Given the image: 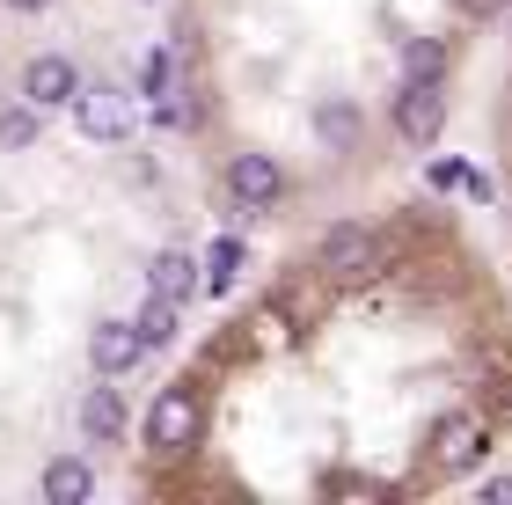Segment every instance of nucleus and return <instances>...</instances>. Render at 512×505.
Instances as JSON below:
<instances>
[{
	"instance_id": "nucleus-1",
	"label": "nucleus",
	"mask_w": 512,
	"mask_h": 505,
	"mask_svg": "<svg viewBox=\"0 0 512 505\" xmlns=\"http://www.w3.org/2000/svg\"><path fill=\"white\" fill-rule=\"evenodd\" d=\"M205 432V388L191 381H169L147 410V454H161V462H176V454H191Z\"/></svg>"
},
{
	"instance_id": "nucleus-2",
	"label": "nucleus",
	"mask_w": 512,
	"mask_h": 505,
	"mask_svg": "<svg viewBox=\"0 0 512 505\" xmlns=\"http://www.w3.org/2000/svg\"><path fill=\"white\" fill-rule=\"evenodd\" d=\"M388 257H395V242L388 235H374L366 220H344V227H330L322 235V249H315V271L322 279H374V271H388Z\"/></svg>"
},
{
	"instance_id": "nucleus-3",
	"label": "nucleus",
	"mask_w": 512,
	"mask_h": 505,
	"mask_svg": "<svg viewBox=\"0 0 512 505\" xmlns=\"http://www.w3.org/2000/svg\"><path fill=\"white\" fill-rule=\"evenodd\" d=\"M74 125L88 132V140H125L132 132V96L118 81H81L74 88Z\"/></svg>"
},
{
	"instance_id": "nucleus-4",
	"label": "nucleus",
	"mask_w": 512,
	"mask_h": 505,
	"mask_svg": "<svg viewBox=\"0 0 512 505\" xmlns=\"http://www.w3.org/2000/svg\"><path fill=\"white\" fill-rule=\"evenodd\" d=\"M483 447H491V432H483V418H469V410H447V418L432 425V469H439V476L476 469Z\"/></svg>"
},
{
	"instance_id": "nucleus-5",
	"label": "nucleus",
	"mask_w": 512,
	"mask_h": 505,
	"mask_svg": "<svg viewBox=\"0 0 512 505\" xmlns=\"http://www.w3.org/2000/svg\"><path fill=\"white\" fill-rule=\"evenodd\" d=\"M395 132H403L410 147H432L439 132H447V96H439V81H403V96H395Z\"/></svg>"
},
{
	"instance_id": "nucleus-6",
	"label": "nucleus",
	"mask_w": 512,
	"mask_h": 505,
	"mask_svg": "<svg viewBox=\"0 0 512 505\" xmlns=\"http://www.w3.org/2000/svg\"><path fill=\"white\" fill-rule=\"evenodd\" d=\"M278 191H286V169H278L271 154H235V162H227V198H235L242 213L278 205Z\"/></svg>"
},
{
	"instance_id": "nucleus-7",
	"label": "nucleus",
	"mask_w": 512,
	"mask_h": 505,
	"mask_svg": "<svg viewBox=\"0 0 512 505\" xmlns=\"http://www.w3.org/2000/svg\"><path fill=\"white\" fill-rule=\"evenodd\" d=\"M88 359H96V374H103V381H118V374H132V366L147 359V344H139L132 323H118V315H110V323L88 330Z\"/></svg>"
},
{
	"instance_id": "nucleus-8",
	"label": "nucleus",
	"mask_w": 512,
	"mask_h": 505,
	"mask_svg": "<svg viewBox=\"0 0 512 505\" xmlns=\"http://www.w3.org/2000/svg\"><path fill=\"white\" fill-rule=\"evenodd\" d=\"M74 88H81V74H74V59H59V52H44V59H30V66H22V96H30L37 110L74 103Z\"/></svg>"
},
{
	"instance_id": "nucleus-9",
	"label": "nucleus",
	"mask_w": 512,
	"mask_h": 505,
	"mask_svg": "<svg viewBox=\"0 0 512 505\" xmlns=\"http://www.w3.org/2000/svg\"><path fill=\"white\" fill-rule=\"evenodd\" d=\"M147 293H161V301H191V293H198V257H191V249H161V257L147 264Z\"/></svg>"
},
{
	"instance_id": "nucleus-10",
	"label": "nucleus",
	"mask_w": 512,
	"mask_h": 505,
	"mask_svg": "<svg viewBox=\"0 0 512 505\" xmlns=\"http://www.w3.org/2000/svg\"><path fill=\"white\" fill-rule=\"evenodd\" d=\"M88 498H96V469H88L81 454L44 462V505H88Z\"/></svg>"
},
{
	"instance_id": "nucleus-11",
	"label": "nucleus",
	"mask_w": 512,
	"mask_h": 505,
	"mask_svg": "<svg viewBox=\"0 0 512 505\" xmlns=\"http://www.w3.org/2000/svg\"><path fill=\"white\" fill-rule=\"evenodd\" d=\"M125 432V403H118V388H88L81 396V440L88 447H110Z\"/></svg>"
},
{
	"instance_id": "nucleus-12",
	"label": "nucleus",
	"mask_w": 512,
	"mask_h": 505,
	"mask_svg": "<svg viewBox=\"0 0 512 505\" xmlns=\"http://www.w3.org/2000/svg\"><path fill=\"white\" fill-rule=\"evenodd\" d=\"M132 330H139V344H147V352H161V344L176 337V301H161V293H147V308L132 315Z\"/></svg>"
},
{
	"instance_id": "nucleus-13",
	"label": "nucleus",
	"mask_w": 512,
	"mask_h": 505,
	"mask_svg": "<svg viewBox=\"0 0 512 505\" xmlns=\"http://www.w3.org/2000/svg\"><path fill=\"white\" fill-rule=\"evenodd\" d=\"M37 132H44V110L37 103H8V110H0V154H15V147H37Z\"/></svg>"
},
{
	"instance_id": "nucleus-14",
	"label": "nucleus",
	"mask_w": 512,
	"mask_h": 505,
	"mask_svg": "<svg viewBox=\"0 0 512 505\" xmlns=\"http://www.w3.org/2000/svg\"><path fill=\"white\" fill-rule=\"evenodd\" d=\"M198 271H205V286H213V293H227V286L242 279V242H235V235H220V242H213V257H205Z\"/></svg>"
},
{
	"instance_id": "nucleus-15",
	"label": "nucleus",
	"mask_w": 512,
	"mask_h": 505,
	"mask_svg": "<svg viewBox=\"0 0 512 505\" xmlns=\"http://www.w3.org/2000/svg\"><path fill=\"white\" fill-rule=\"evenodd\" d=\"M439 74H447V44H432V37L403 44V81H439Z\"/></svg>"
},
{
	"instance_id": "nucleus-16",
	"label": "nucleus",
	"mask_w": 512,
	"mask_h": 505,
	"mask_svg": "<svg viewBox=\"0 0 512 505\" xmlns=\"http://www.w3.org/2000/svg\"><path fill=\"white\" fill-rule=\"evenodd\" d=\"M169 88H176V59H169V52H147V59H139V96L161 103Z\"/></svg>"
},
{
	"instance_id": "nucleus-17",
	"label": "nucleus",
	"mask_w": 512,
	"mask_h": 505,
	"mask_svg": "<svg viewBox=\"0 0 512 505\" xmlns=\"http://www.w3.org/2000/svg\"><path fill=\"white\" fill-rule=\"evenodd\" d=\"M454 191H469L476 205H491V198H498V183H491V169H461V176H454Z\"/></svg>"
},
{
	"instance_id": "nucleus-18",
	"label": "nucleus",
	"mask_w": 512,
	"mask_h": 505,
	"mask_svg": "<svg viewBox=\"0 0 512 505\" xmlns=\"http://www.w3.org/2000/svg\"><path fill=\"white\" fill-rule=\"evenodd\" d=\"M476 498H483V505H512V476H491V484H483Z\"/></svg>"
},
{
	"instance_id": "nucleus-19",
	"label": "nucleus",
	"mask_w": 512,
	"mask_h": 505,
	"mask_svg": "<svg viewBox=\"0 0 512 505\" xmlns=\"http://www.w3.org/2000/svg\"><path fill=\"white\" fill-rule=\"evenodd\" d=\"M8 8H15V15H44L52 0H8Z\"/></svg>"
},
{
	"instance_id": "nucleus-20",
	"label": "nucleus",
	"mask_w": 512,
	"mask_h": 505,
	"mask_svg": "<svg viewBox=\"0 0 512 505\" xmlns=\"http://www.w3.org/2000/svg\"><path fill=\"white\" fill-rule=\"evenodd\" d=\"M469 8H476V15H491V8H498V0H469Z\"/></svg>"
}]
</instances>
